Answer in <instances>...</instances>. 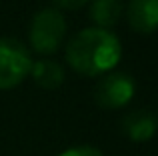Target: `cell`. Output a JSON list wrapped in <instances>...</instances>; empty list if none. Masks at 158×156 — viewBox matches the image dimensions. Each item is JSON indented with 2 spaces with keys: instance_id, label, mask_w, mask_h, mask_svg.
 <instances>
[{
  "instance_id": "6da1fadb",
  "label": "cell",
  "mask_w": 158,
  "mask_h": 156,
  "mask_svg": "<svg viewBox=\"0 0 158 156\" xmlns=\"http://www.w3.org/2000/svg\"><path fill=\"white\" fill-rule=\"evenodd\" d=\"M122 46L110 30L84 28L66 46L70 68L84 76H98L112 70L120 62Z\"/></svg>"
},
{
  "instance_id": "7a4b0ae2",
  "label": "cell",
  "mask_w": 158,
  "mask_h": 156,
  "mask_svg": "<svg viewBox=\"0 0 158 156\" xmlns=\"http://www.w3.org/2000/svg\"><path fill=\"white\" fill-rule=\"evenodd\" d=\"M30 44L38 54H54L66 36V20L56 8H44L30 22Z\"/></svg>"
},
{
  "instance_id": "3957f363",
  "label": "cell",
  "mask_w": 158,
  "mask_h": 156,
  "mask_svg": "<svg viewBox=\"0 0 158 156\" xmlns=\"http://www.w3.org/2000/svg\"><path fill=\"white\" fill-rule=\"evenodd\" d=\"M32 68L26 46L14 38H0V90L18 86Z\"/></svg>"
},
{
  "instance_id": "277c9868",
  "label": "cell",
  "mask_w": 158,
  "mask_h": 156,
  "mask_svg": "<svg viewBox=\"0 0 158 156\" xmlns=\"http://www.w3.org/2000/svg\"><path fill=\"white\" fill-rule=\"evenodd\" d=\"M134 96V80L122 72L106 74L94 88V100L100 108L116 110L126 106Z\"/></svg>"
},
{
  "instance_id": "5b68a950",
  "label": "cell",
  "mask_w": 158,
  "mask_h": 156,
  "mask_svg": "<svg viewBox=\"0 0 158 156\" xmlns=\"http://www.w3.org/2000/svg\"><path fill=\"white\" fill-rule=\"evenodd\" d=\"M126 18L132 30L152 34L158 30V0H128Z\"/></svg>"
},
{
  "instance_id": "8992f818",
  "label": "cell",
  "mask_w": 158,
  "mask_h": 156,
  "mask_svg": "<svg viewBox=\"0 0 158 156\" xmlns=\"http://www.w3.org/2000/svg\"><path fill=\"white\" fill-rule=\"evenodd\" d=\"M156 126H158V122L152 112H148V110H134V112L124 116L122 132L132 142H146L154 136Z\"/></svg>"
},
{
  "instance_id": "52a82bcc",
  "label": "cell",
  "mask_w": 158,
  "mask_h": 156,
  "mask_svg": "<svg viewBox=\"0 0 158 156\" xmlns=\"http://www.w3.org/2000/svg\"><path fill=\"white\" fill-rule=\"evenodd\" d=\"M30 74H32L36 84L46 88V90H54L64 82V70L54 60H38V62H32Z\"/></svg>"
},
{
  "instance_id": "ba28073f",
  "label": "cell",
  "mask_w": 158,
  "mask_h": 156,
  "mask_svg": "<svg viewBox=\"0 0 158 156\" xmlns=\"http://www.w3.org/2000/svg\"><path fill=\"white\" fill-rule=\"evenodd\" d=\"M122 16V2L120 0H94L90 4V18L94 20L96 28L108 30L114 26Z\"/></svg>"
},
{
  "instance_id": "9c48e42d",
  "label": "cell",
  "mask_w": 158,
  "mask_h": 156,
  "mask_svg": "<svg viewBox=\"0 0 158 156\" xmlns=\"http://www.w3.org/2000/svg\"><path fill=\"white\" fill-rule=\"evenodd\" d=\"M60 156H104V154L94 146H74V148L64 150Z\"/></svg>"
},
{
  "instance_id": "30bf717a",
  "label": "cell",
  "mask_w": 158,
  "mask_h": 156,
  "mask_svg": "<svg viewBox=\"0 0 158 156\" xmlns=\"http://www.w3.org/2000/svg\"><path fill=\"white\" fill-rule=\"evenodd\" d=\"M60 8H66V10H76V8H82L84 4H88L90 0H54Z\"/></svg>"
}]
</instances>
